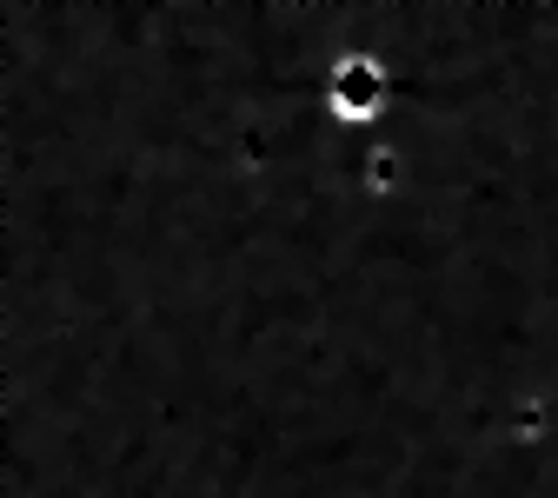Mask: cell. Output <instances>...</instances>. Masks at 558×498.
<instances>
[{
	"mask_svg": "<svg viewBox=\"0 0 558 498\" xmlns=\"http://www.w3.org/2000/svg\"><path fill=\"white\" fill-rule=\"evenodd\" d=\"M405 186H412V173H405V147H373V154L360 160V193L392 199V193H405Z\"/></svg>",
	"mask_w": 558,
	"mask_h": 498,
	"instance_id": "cell-2",
	"label": "cell"
},
{
	"mask_svg": "<svg viewBox=\"0 0 558 498\" xmlns=\"http://www.w3.org/2000/svg\"><path fill=\"white\" fill-rule=\"evenodd\" d=\"M392 107V66L379 53H339L326 74V113L339 126H373Z\"/></svg>",
	"mask_w": 558,
	"mask_h": 498,
	"instance_id": "cell-1",
	"label": "cell"
}]
</instances>
